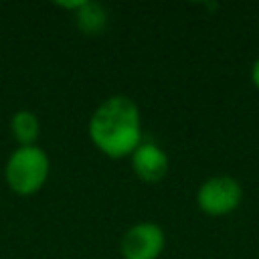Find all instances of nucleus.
I'll return each mask as SVG.
<instances>
[{
	"mask_svg": "<svg viewBox=\"0 0 259 259\" xmlns=\"http://www.w3.org/2000/svg\"><path fill=\"white\" fill-rule=\"evenodd\" d=\"M196 206L206 217H227L243 202V186L229 174L206 178L196 190Z\"/></svg>",
	"mask_w": 259,
	"mask_h": 259,
	"instance_id": "nucleus-3",
	"label": "nucleus"
},
{
	"mask_svg": "<svg viewBox=\"0 0 259 259\" xmlns=\"http://www.w3.org/2000/svg\"><path fill=\"white\" fill-rule=\"evenodd\" d=\"M91 144L107 158H130L144 140L142 113L127 95L105 97L91 113L87 123Z\"/></svg>",
	"mask_w": 259,
	"mask_h": 259,
	"instance_id": "nucleus-1",
	"label": "nucleus"
},
{
	"mask_svg": "<svg viewBox=\"0 0 259 259\" xmlns=\"http://www.w3.org/2000/svg\"><path fill=\"white\" fill-rule=\"evenodd\" d=\"M83 2L85 0H75V2H57V6H61V8H65V10H71L73 14L83 6Z\"/></svg>",
	"mask_w": 259,
	"mask_h": 259,
	"instance_id": "nucleus-9",
	"label": "nucleus"
},
{
	"mask_svg": "<svg viewBox=\"0 0 259 259\" xmlns=\"http://www.w3.org/2000/svg\"><path fill=\"white\" fill-rule=\"evenodd\" d=\"M249 79H251V85L259 91V55L255 57V61L251 63V69H249Z\"/></svg>",
	"mask_w": 259,
	"mask_h": 259,
	"instance_id": "nucleus-8",
	"label": "nucleus"
},
{
	"mask_svg": "<svg viewBox=\"0 0 259 259\" xmlns=\"http://www.w3.org/2000/svg\"><path fill=\"white\" fill-rule=\"evenodd\" d=\"M166 247V233L158 223L142 221L132 225L119 241L123 259H158Z\"/></svg>",
	"mask_w": 259,
	"mask_h": 259,
	"instance_id": "nucleus-4",
	"label": "nucleus"
},
{
	"mask_svg": "<svg viewBox=\"0 0 259 259\" xmlns=\"http://www.w3.org/2000/svg\"><path fill=\"white\" fill-rule=\"evenodd\" d=\"M51 172L49 154L38 146H18L6 160L4 178L8 188L18 196L36 194Z\"/></svg>",
	"mask_w": 259,
	"mask_h": 259,
	"instance_id": "nucleus-2",
	"label": "nucleus"
},
{
	"mask_svg": "<svg viewBox=\"0 0 259 259\" xmlns=\"http://www.w3.org/2000/svg\"><path fill=\"white\" fill-rule=\"evenodd\" d=\"M130 164H132L134 174L142 182H148V184L164 180V176L168 174V168H170L168 154L156 142H152L148 138H144L140 142V146L132 152Z\"/></svg>",
	"mask_w": 259,
	"mask_h": 259,
	"instance_id": "nucleus-5",
	"label": "nucleus"
},
{
	"mask_svg": "<svg viewBox=\"0 0 259 259\" xmlns=\"http://www.w3.org/2000/svg\"><path fill=\"white\" fill-rule=\"evenodd\" d=\"M73 18L77 28L89 36L101 34L107 26V10L99 2H91V0H85L83 6L73 14Z\"/></svg>",
	"mask_w": 259,
	"mask_h": 259,
	"instance_id": "nucleus-7",
	"label": "nucleus"
},
{
	"mask_svg": "<svg viewBox=\"0 0 259 259\" xmlns=\"http://www.w3.org/2000/svg\"><path fill=\"white\" fill-rule=\"evenodd\" d=\"M10 134L18 146H36L40 136V121L34 111L18 109L10 117Z\"/></svg>",
	"mask_w": 259,
	"mask_h": 259,
	"instance_id": "nucleus-6",
	"label": "nucleus"
}]
</instances>
